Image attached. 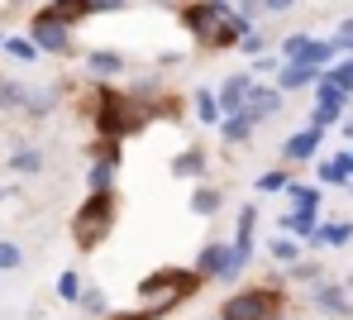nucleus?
I'll return each mask as SVG.
<instances>
[{"label": "nucleus", "mask_w": 353, "mask_h": 320, "mask_svg": "<svg viewBox=\"0 0 353 320\" xmlns=\"http://www.w3.org/2000/svg\"><path fill=\"white\" fill-rule=\"evenodd\" d=\"M91 125L101 139H134V134H143V129L153 125V101H143V96H134V91H115V86H96L91 91Z\"/></svg>", "instance_id": "nucleus-1"}, {"label": "nucleus", "mask_w": 353, "mask_h": 320, "mask_svg": "<svg viewBox=\"0 0 353 320\" xmlns=\"http://www.w3.org/2000/svg\"><path fill=\"white\" fill-rule=\"evenodd\" d=\"M119 225V192H86L81 196V206H77V215H72V244L81 249V254H96V249H105V239L115 234Z\"/></svg>", "instance_id": "nucleus-2"}, {"label": "nucleus", "mask_w": 353, "mask_h": 320, "mask_svg": "<svg viewBox=\"0 0 353 320\" xmlns=\"http://www.w3.org/2000/svg\"><path fill=\"white\" fill-rule=\"evenodd\" d=\"M201 292V277L191 272V268H153V272H143L139 282H134V297H139V306H181L186 297H196Z\"/></svg>", "instance_id": "nucleus-3"}, {"label": "nucleus", "mask_w": 353, "mask_h": 320, "mask_svg": "<svg viewBox=\"0 0 353 320\" xmlns=\"http://www.w3.org/2000/svg\"><path fill=\"white\" fill-rule=\"evenodd\" d=\"M282 287L277 282H258V287H239L225 297V306H220V320H277L282 311Z\"/></svg>", "instance_id": "nucleus-4"}, {"label": "nucleus", "mask_w": 353, "mask_h": 320, "mask_svg": "<svg viewBox=\"0 0 353 320\" xmlns=\"http://www.w3.org/2000/svg\"><path fill=\"white\" fill-rule=\"evenodd\" d=\"M29 43L39 48V53H53V58H67L72 53V29H62L53 19H43L39 10H34V19H29Z\"/></svg>", "instance_id": "nucleus-5"}, {"label": "nucleus", "mask_w": 353, "mask_h": 320, "mask_svg": "<svg viewBox=\"0 0 353 320\" xmlns=\"http://www.w3.org/2000/svg\"><path fill=\"white\" fill-rule=\"evenodd\" d=\"M248 86H253V72H230V77L220 81V91H215L220 120H225V115H234V110H243V101H248Z\"/></svg>", "instance_id": "nucleus-6"}, {"label": "nucleus", "mask_w": 353, "mask_h": 320, "mask_svg": "<svg viewBox=\"0 0 353 320\" xmlns=\"http://www.w3.org/2000/svg\"><path fill=\"white\" fill-rule=\"evenodd\" d=\"M320 143H325V129L305 125V129H296L292 139L282 143V158H287V163H310V158L320 153Z\"/></svg>", "instance_id": "nucleus-7"}, {"label": "nucleus", "mask_w": 353, "mask_h": 320, "mask_svg": "<svg viewBox=\"0 0 353 320\" xmlns=\"http://www.w3.org/2000/svg\"><path fill=\"white\" fill-rule=\"evenodd\" d=\"M39 14H43V19H53V24H62V29H72V24L91 19V0H43V5H39Z\"/></svg>", "instance_id": "nucleus-8"}, {"label": "nucleus", "mask_w": 353, "mask_h": 320, "mask_svg": "<svg viewBox=\"0 0 353 320\" xmlns=\"http://www.w3.org/2000/svg\"><path fill=\"white\" fill-rule=\"evenodd\" d=\"M282 110V91L277 86H248V101H243V115L253 120V125H263L268 115H277Z\"/></svg>", "instance_id": "nucleus-9"}, {"label": "nucleus", "mask_w": 353, "mask_h": 320, "mask_svg": "<svg viewBox=\"0 0 353 320\" xmlns=\"http://www.w3.org/2000/svg\"><path fill=\"white\" fill-rule=\"evenodd\" d=\"M168 172L181 177V182H201V177H205V148H201V143H186L181 153H172Z\"/></svg>", "instance_id": "nucleus-10"}, {"label": "nucleus", "mask_w": 353, "mask_h": 320, "mask_svg": "<svg viewBox=\"0 0 353 320\" xmlns=\"http://www.w3.org/2000/svg\"><path fill=\"white\" fill-rule=\"evenodd\" d=\"M124 67H129V58H124L119 48H91V53H86V72H91L96 81H110Z\"/></svg>", "instance_id": "nucleus-11"}, {"label": "nucleus", "mask_w": 353, "mask_h": 320, "mask_svg": "<svg viewBox=\"0 0 353 320\" xmlns=\"http://www.w3.org/2000/svg\"><path fill=\"white\" fill-rule=\"evenodd\" d=\"M325 72L320 67H305V63H282L277 67V91H301V86H315Z\"/></svg>", "instance_id": "nucleus-12"}, {"label": "nucleus", "mask_w": 353, "mask_h": 320, "mask_svg": "<svg viewBox=\"0 0 353 320\" xmlns=\"http://www.w3.org/2000/svg\"><path fill=\"white\" fill-rule=\"evenodd\" d=\"M225 254H230V244L225 239H210V244H201V254H196V277L201 282H215V272H220V263H225Z\"/></svg>", "instance_id": "nucleus-13"}, {"label": "nucleus", "mask_w": 353, "mask_h": 320, "mask_svg": "<svg viewBox=\"0 0 353 320\" xmlns=\"http://www.w3.org/2000/svg\"><path fill=\"white\" fill-rule=\"evenodd\" d=\"M53 110H58V86H29V96H24V110H19V115L43 120V115H53Z\"/></svg>", "instance_id": "nucleus-14"}, {"label": "nucleus", "mask_w": 353, "mask_h": 320, "mask_svg": "<svg viewBox=\"0 0 353 320\" xmlns=\"http://www.w3.org/2000/svg\"><path fill=\"white\" fill-rule=\"evenodd\" d=\"M310 301H315V311H325V316H349V297H344L339 282H320Z\"/></svg>", "instance_id": "nucleus-15"}, {"label": "nucleus", "mask_w": 353, "mask_h": 320, "mask_svg": "<svg viewBox=\"0 0 353 320\" xmlns=\"http://www.w3.org/2000/svg\"><path fill=\"white\" fill-rule=\"evenodd\" d=\"M220 206H225V192H220V187H205V182H196V187H191V206H186L191 215L210 220V215H215Z\"/></svg>", "instance_id": "nucleus-16"}, {"label": "nucleus", "mask_w": 353, "mask_h": 320, "mask_svg": "<svg viewBox=\"0 0 353 320\" xmlns=\"http://www.w3.org/2000/svg\"><path fill=\"white\" fill-rule=\"evenodd\" d=\"M315 225H320V210H287L282 215V234H292V239H310L315 234Z\"/></svg>", "instance_id": "nucleus-17"}, {"label": "nucleus", "mask_w": 353, "mask_h": 320, "mask_svg": "<svg viewBox=\"0 0 353 320\" xmlns=\"http://www.w3.org/2000/svg\"><path fill=\"white\" fill-rule=\"evenodd\" d=\"M320 182H330V187H349V182H353V153L325 158V163H320Z\"/></svg>", "instance_id": "nucleus-18"}, {"label": "nucleus", "mask_w": 353, "mask_h": 320, "mask_svg": "<svg viewBox=\"0 0 353 320\" xmlns=\"http://www.w3.org/2000/svg\"><path fill=\"white\" fill-rule=\"evenodd\" d=\"M248 258H253V249H239V244H230V254H225V263H220L215 282H220V287L239 282V277H243V268H248Z\"/></svg>", "instance_id": "nucleus-19"}, {"label": "nucleus", "mask_w": 353, "mask_h": 320, "mask_svg": "<svg viewBox=\"0 0 353 320\" xmlns=\"http://www.w3.org/2000/svg\"><path fill=\"white\" fill-rule=\"evenodd\" d=\"M86 158L91 163H110V168H124V143L119 139H91V148H86Z\"/></svg>", "instance_id": "nucleus-20"}, {"label": "nucleus", "mask_w": 353, "mask_h": 320, "mask_svg": "<svg viewBox=\"0 0 353 320\" xmlns=\"http://www.w3.org/2000/svg\"><path fill=\"white\" fill-rule=\"evenodd\" d=\"M24 96H29V86H24V81L0 77V115H19V110H24Z\"/></svg>", "instance_id": "nucleus-21"}, {"label": "nucleus", "mask_w": 353, "mask_h": 320, "mask_svg": "<svg viewBox=\"0 0 353 320\" xmlns=\"http://www.w3.org/2000/svg\"><path fill=\"white\" fill-rule=\"evenodd\" d=\"M220 139H225V143H248V139H253V120H248L243 110L225 115V120H220Z\"/></svg>", "instance_id": "nucleus-22"}, {"label": "nucleus", "mask_w": 353, "mask_h": 320, "mask_svg": "<svg viewBox=\"0 0 353 320\" xmlns=\"http://www.w3.org/2000/svg\"><path fill=\"white\" fill-rule=\"evenodd\" d=\"M5 172H14V177H34V172H43V153H39V148H19V153H10Z\"/></svg>", "instance_id": "nucleus-23"}, {"label": "nucleus", "mask_w": 353, "mask_h": 320, "mask_svg": "<svg viewBox=\"0 0 353 320\" xmlns=\"http://www.w3.org/2000/svg\"><path fill=\"white\" fill-rule=\"evenodd\" d=\"M77 306H81L86 316H96V320H105V316H110V301H105V292H101V287H81Z\"/></svg>", "instance_id": "nucleus-24"}, {"label": "nucleus", "mask_w": 353, "mask_h": 320, "mask_svg": "<svg viewBox=\"0 0 353 320\" xmlns=\"http://www.w3.org/2000/svg\"><path fill=\"white\" fill-rule=\"evenodd\" d=\"M349 239H353V220L349 225H315V234H310V244H334V249L349 244Z\"/></svg>", "instance_id": "nucleus-25"}, {"label": "nucleus", "mask_w": 353, "mask_h": 320, "mask_svg": "<svg viewBox=\"0 0 353 320\" xmlns=\"http://www.w3.org/2000/svg\"><path fill=\"white\" fill-rule=\"evenodd\" d=\"M268 254H272V263H287V268H292L296 258H301V239H292V234H277V239L268 244Z\"/></svg>", "instance_id": "nucleus-26"}, {"label": "nucleus", "mask_w": 353, "mask_h": 320, "mask_svg": "<svg viewBox=\"0 0 353 320\" xmlns=\"http://www.w3.org/2000/svg\"><path fill=\"white\" fill-rule=\"evenodd\" d=\"M253 225H258V210L253 206H239V230H234L239 249H253Z\"/></svg>", "instance_id": "nucleus-27"}, {"label": "nucleus", "mask_w": 353, "mask_h": 320, "mask_svg": "<svg viewBox=\"0 0 353 320\" xmlns=\"http://www.w3.org/2000/svg\"><path fill=\"white\" fill-rule=\"evenodd\" d=\"M115 172H119V168H110V163H91L86 187H91V192H110V187H115Z\"/></svg>", "instance_id": "nucleus-28"}, {"label": "nucleus", "mask_w": 353, "mask_h": 320, "mask_svg": "<svg viewBox=\"0 0 353 320\" xmlns=\"http://www.w3.org/2000/svg\"><path fill=\"white\" fill-rule=\"evenodd\" d=\"M334 53H339L334 43H320V39H310V43H305V53H301V63H305V67H325L330 58H334Z\"/></svg>", "instance_id": "nucleus-29"}, {"label": "nucleus", "mask_w": 353, "mask_h": 320, "mask_svg": "<svg viewBox=\"0 0 353 320\" xmlns=\"http://www.w3.org/2000/svg\"><path fill=\"white\" fill-rule=\"evenodd\" d=\"M287 196H292V206H301V210H320V192L305 187V182H287Z\"/></svg>", "instance_id": "nucleus-30"}, {"label": "nucleus", "mask_w": 353, "mask_h": 320, "mask_svg": "<svg viewBox=\"0 0 353 320\" xmlns=\"http://www.w3.org/2000/svg\"><path fill=\"white\" fill-rule=\"evenodd\" d=\"M0 48H5L14 63H39V48H34L29 39H0Z\"/></svg>", "instance_id": "nucleus-31"}, {"label": "nucleus", "mask_w": 353, "mask_h": 320, "mask_svg": "<svg viewBox=\"0 0 353 320\" xmlns=\"http://www.w3.org/2000/svg\"><path fill=\"white\" fill-rule=\"evenodd\" d=\"M196 120H201V125H220V106H215V91H196Z\"/></svg>", "instance_id": "nucleus-32"}, {"label": "nucleus", "mask_w": 353, "mask_h": 320, "mask_svg": "<svg viewBox=\"0 0 353 320\" xmlns=\"http://www.w3.org/2000/svg\"><path fill=\"white\" fill-rule=\"evenodd\" d=\"M325 81H330V86H339L344 96H353V58H349V63H334L330 72H325Z\"/></svg>", "instance_id": "nucleus-33"}, {"label": "nucleus", "mask_w": 353, "mask_h": 320, "mask_svg": "<svg viewBox=\"0 0 353 320\" xmlns=\"http://www.w3.org/2000/svg\"><path fill=\"white\" fill-rule=\"evenodd\" d=\"M24 268V249L14 239H0V272H19Z\"/></svg>", "instance_id": "nucleus-34"}, {"label": "nucleus", "mask_w": 353, "mask_h": 320, "mask_svg": "<svg viewBox=\"0 0 353 320\" xmlns=\"http://www.w3.org/2000/svg\"><path fill=\"white\" fill-rule=\"evenodd\" d=\"M168 311H172V306H163V301H158V306H139V311H110L105 320H163Z\"/></svg>", "instance_id": "nucleus-35"}, {"label": "nucleus", "mask_w": 353, "mask_h": 320, "mask_svg": "<svg viewBox=\"0 0 353 320\" xmlns=\"http://www.w3.org/2000/svg\"><path fill=\"white\" fill-rule=\"evenodd\" d=\"M58 297L67 301V306H77V297H81V277H77L72 268H67V272L58 277Z\"/></svg>", "instance_id": "nucleus-36"}, {"label": "nucleus", "mask_w": 353, "mask_h": 320, "mask_svg": "<svg viewBox=\"0 0 353 320\" xmlns=\"http://www.w3.org/2000/svg\"><path fill=\"white\" fill-rule=\"evenodd\" d=\"M292 277H296V282H320V263H310V258H296V263H292Z\"/></svg>", "instance_id": "nucleus-37"}, {"label": "nucleus", "mask_w": 353, "mask_h": 320, "mask_svg": "<svg viewBox=\"0 0 353 320\" xmlns=\"http://www.w3.org/2000/svg\"><path fill=\"white\" fill-rule=\"evenodd\" d=\"M305 43H310V34H292V39L282 43V58H287V63H301V53H305Z\"/></svg>", "instance_id": "nucleus-38"}, {"label": "nucleus", "mask_w": 353, "mask_h": 320, "mask_svg": "<svg viewBox=\"0 0 353 320\" xmlns=\"http://www.w3.org/2000/svg\"><path fill=\"white\" fill-rule=\"evenodd\" d=\"M287 182H292L287 172H263L258 177V192H287Z\"/></svg>", "instance_id": "nucleus-39"}, {"label": "nucleus", "mask_w": 353, "mask_h": 320, "mask_svg": "<svg viewBox=\"0 0 353 320\" xmlns=\"http://www.w3.org/2000/svg\"><path fill=\"white\" fill-rule=\"evenodd\" d=\"M129 0H91V14H119Z\"/></svg>", "instance_id": "nucleus-40"}, {"label": "nucleus", "mask_w": 353, "mask_h": 320, "mask_svg": "<svg viewBox=\"0 0 353 320\" xmlns=\"http://www.w3.org/2000/svg\"><path fill=\"white\" fill-rule=\"evenodd\" d=\"M334 48H349V53H353V19H344V24H339V34H334Z\"/></svg>", "instance_id": "nucleus-41"}, {"label": "nucleus", "mask_w": 353, "mask_h": 320, "mask_svg": "<svg viewBox=\"0 0 353 320\" xmlns=\"http://www.w3.org/2000/svg\"><path fill=\"white\" fill-rule=\"evenodd\" d=\"M239 48H243V53H263V34H253V29H248V34L239 39Z\"/></svg>", "instance_id": "nucleus-42"}, {"label": "nucleus", "mask_w": 353, "mask_h": 320, "mask_svg": "<svg viewBox=\"0 0 353 320\" xmlns=\"http://www.w3.org/2000/svg\"><path fill=\"white\" fill-rule=\"evenodd\" d=\"M258 10H263V0H239V14H243L248 24H253V14H258Z\"/></svg>", "instance_id": "nucleus-43"}, {"label": "nucleus", "mask_w": 353, "mask_h": 320, "mask_svg": "<svg viewBox=\"0 0 353 320\" xmlns=\"http://www.w3.org/2000/svg\"><path fill=\"white\" fill-rule=\"evenodd\" d=\"M296 0H263V10H268V14H282V10H292Z\"/></svg>", "instance_id": "nucleus-44"}, {"label": "nucleus", "mask_w": 353, "mask_h": 320, "mask_svg": "<svg viewBox=\"0 0 353 320\" xmlns=\"http://www.w3.org/2000/svg\"><path fill=\"white\" fill-rule=\"evenodd\" d=\"M344 139H349V143H353V120H349V125H344Z\"/></svg>", "instance_id": "nucleus-45"}, {"label": "nucleus", "mask_w": 353, "mask_h": 320, "mask_svg": "<svg viewBox=\"0 0 353 320\" xmlns=\"http://www.w3.org/2000/svg\"><path fill=\"white\" fill-rule=\"evenodd\" d=\"M148 5H176V0H148Z\"/></svg>", "instance_id": "nucleus-46"}, {"label": "nucleus", "mask_w": 353, "mask_h": 320, "mask_svg": "<svg viewBox=\"0 0 353 320\" xmlns=\"http://www.w3.org/2000/svg\"><path fill=\"white\" fill-rule=\"evenodd\" d=\"M205 320H220V316H205Z\"/></svg>", "instance_id": "nucleus-47"}, {"label": "nucleus", "mask_w": 353, "mask_h": 320, "mask_svg": "<svg viewBox=\"0 0 353 320\" xmlns=\"http://www.w3.org/2000/svg\"><path fill=\"white\" fill-rule=\"evenodd\" d=\"M0 39H5V34H0Z\"/></svg>", "instance_id": "nucleus-48"}]
</instances>
